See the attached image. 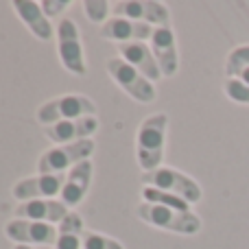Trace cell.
Instances as JSON below:
<instances>
[{
  "label": "cell",
  "mask_w": 249,
  "mask_h": 249,
  "mask_svg": "<svg viewBox=\"0 0 249 249\" xmlns=\"http://www.w3.org/2000/svg\"><path fill=\"white\" fill-rule=\"evenodd\" d=\"M168 116L164 112L144 118L136 136V158L142 173L158 171L164 160V146H166Z\"/></svg>",
  "instance_id": "1"
},
{
  "label": "cell",
  "mask_w": 249,
  "mask_h": 249,
  "mask_svg": "<svg viewBox=\"0 0 249 249\" xmlns=\"http://www.w3.org/2000/svg\"><path fill=\"white\" fill-rule=\"evenodd\" d=\"M136 214L146 225L160 228L164 232L181 234V236H195L201 232V219L195 212H179L164 206H153V203H140L136 208Z\"/></svg>",
  "instance_id": "2"
},
{
  "label": "cell",
  "mask_w": 249,
  "mask_h": 249,
  "mask_svg": "<svg viewBox=\"0 0 249 249\" xmlns=\"http://www.w3.org/2000/svg\"><path fill=\"white\" fill-rule=\"evenodd\" d=\"M140 179L144 186H153V188H160V190H164V193H171V195H175V197L188 201L190 206L199 203L203 197V190H201V186H199V181L173 166H160L158 171L142 173Z\"/></svg>",
  "instance_id": "3"
},
{
  "label": "cell",
  "mask_w": 249,
  "mask_h": 249,
  "mask_svg": "<svg viewBox=\"0 0 249 249\" xmlns=\"http://www.w3.org/2000/svg\"><path fill=\"white\" fill-rule=\"evenodd\" d=\"M96 116V105L86 94H64L51 99L37 109V121L48 127L61 121H77V118Z\"/></svg>",
  "instance_id": "4"
},
{
  "label": "cell",
  "mask_w": 249,
  "mask_h": 249,
  "mask_svg": "<svg viewBox=\"0 0 249 249\" xmlns=\"http://www.w3.org/2000/svg\"><path fill=\"white\" fill-rule=\"evenodd\" d=\"M92 153H94V140L92 138L72 142V144H57L42 153L37 162V171L39 175H64L66 168H74L79 162L90 160Z\"/></svg>",
  "instance_id": "5"
},
{
  "label": "cell",
  "mask_w": 249,
  "mask_h": 249,
  "mask_svg": "<svg viewBox=\"0 0 249 249\" xmlns=\"http://www.w3.org/2000/svg\"><path fill=\"white\" fill-rule=\"evenodd\" d=\"M107 72L118 86L138 103H151L155 101V88L144 74H140L133 66H129L121 57L107 59Z\"/></svg>",
  "instance_id": "6"
},
{
  "label": "cell",
  "mask_w": 249,
  "mask_h": 249,
  "mask_svg": "<svg viewBox=\"0 0 249 249\" xmlns=\"http://www.w3.org/2000/svg\"><path fill=\"white\" fill-rule=\"evenodd\" d=\"M57 51H59L61 66L68 72L79 74V77H83L88 72L79 29L74 24V20H70V18H64L59 22V26H57Z\"/></svg>",
  "instance_id": "7"
},
{
  "label": "cell",
  "mask_w": 249,
  "mask_h": 249,
  "mask_svg": "<svg viewBox=\"0 0 249 249\" xmlns=\"http://www.w3.org/2000/svg\"><path fill=\"white\" fill-rule=\"evenodd\" d=\"M4 234L9 241L16 245H53L57 243V228L42 221H29V219H16L4 225Z\"/></svg>",
  "instance_id": "8"
},
{
  "label": "cell",
  "mask_w": 249,
  "mask_h": 249,
  "mask_svg": "<svg viewBox=\"0 0 249 249\" xmlns=\"http://www.w3.org/2000/svg\"><path fill=\"white\" fill-rule=\"evenodd\" d=\"M116 18H127L133 22H144L151 26H171V11L166 4L155 0H121L114 2Z\"/></svg>",
  "instance_id": "9"
},
{
  "label": "cell",
  "mask_w": 249,
  "mask_h": 249,
  "mask_svg": "<svg viewBox=\"0 0 249 249\" xmlns=\"http://www.w3.org/2000/svg\"><path fill=\"white\" fill-rule=\"evenodd\" d=\"M66 184L64 175H33L20 179L13 186V197L18 201H35V199H55L61 195Z\"/></svg>",
  "instance_id": "10"
},
{
  "label": "cell",
  "mask_w": 249,
  "mask_h": 249,
  "mask_svg": "<svg viewBox=\"0 0 249 249\" xmlns=\"http://www.w3.org/2000/svg\"><path fill=\"white\" fill-rule=\"evenodd\" d=\"M151 51L158 61L162 77H173L179 70V53H177V37L171 26H155L151 37Z\"/></svg>",
  "instance_id": "11"
},
{
  "label": "cell",
  "mask_w": 249,
  "mask_h": 249,
  "mask_svg": "<svg viewBox=\"0 0 249 249\" xmlns=\"http://www.w3.org/2000/svg\"><path fill=\"white\" fill-rule=\"evenodd\" d=\"M16 219L42 221V223L59 225L70 214L68 206L61 199H35V201H22L16 208Z\"/></svg>",
  "instance_id": "12"
},
{
  "label": "cell",
  "mask_w": 249,
  "mask_h": 249,
  "mask_svg": "<svg viewBox=\"0 0 249 249\" xmlns=\"http://www.w3.org/2000/svg\"><path fill=\"white\" fill-rule=\"evenodd\" d=\"M155 26L144 24V22H133L127 18H112L99 29V35L103 39H114L118 44H131V42H146L153 37Z\"/></svg>",
  "instance_id": "13"
},
{
  "label": "cell",
  "mask_w": 249,
  "mask_h": 249,
  "mask_svg": "<svg viewBox=\"0 0 249 249\" xmlns=\"http://www.w3.org/2000/svg\"><path fill=\"white\" fill-rule=\"evenodd\" d=\"M96 129H99L96 116H88V118H77V121H61L55 124H48L44 129V133L55 144H72V142H81L92 138V133H96Z\"/></svg>",
  "instance_id": "14"
},
{
  "label": "cell",
  "mask_w": 249,
  "mask_h": 249,
  "mask_svg": "<svg viewBox=\"0 0 249 249\" xmlns=\"http://www.w3.org/2000/svg\"><path fill=\"white\" fill-rule=\"evenodd\" d=\"M118 57L124 59L129 66L138 70L140 74H144L151 83L158 81L162 77V70H160L158 61L153 57V51H151L149 44L144 42H131V44H118Z\"/></svg>",
  "instance_id": "15"
},
{
  "label": "cell",
  "mask_w": 249,
  "mask_h": 249,
  "mask_svg": "<svg viewBox=\"0 0 249 249\" xmlns=\"http://www.w3.org/2000/svg\"><path fill=\"white\" fill-rule=\"evenodd\" d=\"M92 162L90 160H83L79 162L74 168H70L68 177H66V184L61 188V195L59 199L66 203L68 208H74L86 199L88 190H90V184H92Z\"/></svg>",
  "instance_id": "16"
},
{
  "label": "cell",
  "mask_w": 249,
  "mask_h": 249,
  "mask_svg": "<svg viewBox=\"0 0 249 249\" xmlns=\"http://www.w3.org/2000/svg\"><path fill=\"white\" fill-rule=\"evenodd\" d=\"M13 9L20 16V20L24 22V26L42 42H48L53 37V26H51V18L44 13L42 2L35 0H16Z\"/></svg>",
  "instance_id": "17"
},
{
  "label": "cell",
  "mask_w": 249,
  "mask_h": 249,
  "mask_svg": "<svg viewBox=\"0 0 249 249\" xmlns=\"http://www.w3.org/2000/svg\"><path fill=\"white\" fill-rule=\"evenodd\" d=\"M83 219L77 212H70L57 225V243L55 249H83Z\"/></svg>",
  "instance_id": "18"
},
{
  "label": "cell",
  "mask_w": 249,
  "mask_h": 249,
  "mask_svg": "<svg viewBox=\"0 0 249 249\" xmlns=\"http://www.w3.org/2000/svg\"><path fill=\"white\" fill-rule=\"evenodd\" d=\"M142 199H144V203H153V206H164V208H171V210L190 212L188 201H184V199L175 197L171 193H164L160 188H153V186H144L142 188Z\"/></svg>",
  "instance_id": "19"
},
{
  "label": "cell",
  "mask_w": 249,
  "mask_h": 249,
  "mask_svg": "<svg viewBox=\"0 0 249 249\" xmlns=\"http://www.w3.org/2000/svg\"><path fill=\"white\" fill-rule=\"evenodd\" d=\"M249 68V44L236 46L225 59V74L228 77H236V72Z\"/></svg>",
  "instance_id": "20"
},
{
  "label": "cell",
  "mask_w": 249,
  "mask_h": 249,
  "mask_svg": "<svg viewBox=\"0 0 249 249\" xmlns=\"http://www.w3.org/2000/svg\"><path fill=\"white\" fill-rule=\"evenodd\" d=\"M223 92L230 101L234 103H241V105H249V86L243 83L241 79H232L228 77L223 81Z\"/></svg>",
  "instance_id": "21"
},
{
  "label": "cell",
  "mask_w": 249,
  "mask_h": 249,
  "mask_svg": "<svg viewBox=\"0 0 249 249\" xmlns=\"http://www.w3.org/2000/svg\"><path fill=\"white\" fill-rule=\"evenodd\" d=\"M83 249H124L118 241L105 236L99 232H86L83 234Z\"/></svg>",
  "instance_id": "22"
},
{
  "label": "cell",
  "mask_w": 249,
  "mask_h": 249,
  "mask_svg": "<svg viewBox=\"0 0 249 249\" xmlns=\"http://www.w3.org/2000/svg\"><path fill=\"white\" fill-rule=\"evenodd\" d=\"M83 11H86L90 22L101 24L109 13V2L107 0H86V2H83Z\"/></svg>",
  "instance_id": "23"
},
{
  "label": "cell",
  "mask_w": 249,
  "mask_h": 249,
  "mask_svg": "<svg viewBox=\"0 0 249 249\" xmlns=\"http://www.w3.org/2000/svg\"><path fill=\"white\" fill-rule=\"evenodd\" d=\"M68 7H70V0H44L42 2V9H44V13H46L48 18L59 16V13L66 11Z\"/></svg>",
  "instance_id": "24"
},
{
  "label": "cell",
  "mask_w": 249,
  "mask_h": 249,
  "mask_svg": "<svg viewBox=\"0 0 249 249\" xmlns=\"http://www.w3.org/2000/svg\"><path fill=\"white\" fill-rule=\"evenodd\" d=\"M232 79H241L243 83H247V86H249V68L241 70V72H236V77H232Z\"/></svg>",
  "instance_id": "25"
},
{
  "label": "cell",
  "mask_w": 249,
  "mask_h": 249,
  "mask_svg": "<svg viewBox=\"0 0 249 249\" xmlns=\"http://www.w3.org/2000/svg\"><path fill=\"white\" fill-rule=\"evenodd\" d=\"M13 249H33V247H29V245H16Z\"/></svg>",
  "instance_id": "26"
}]
</instances>
